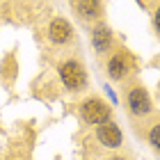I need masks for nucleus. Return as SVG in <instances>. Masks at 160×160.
<instances>
[{
  "label": "nucleus",
  "mask_w": 160,
  "mask_h": 160,
  "mask_svg": "<svg viewBox=\"0 0 160 160\" xmlns=\"http://www.w3.org/2000/svg\"><path fill=\"white\" fill-rule=\"evenodd\" d=\"M156 30H158V32H160V9H158V12H156Z\"/></svg>",
  "instance_id": "9d476101"
},
{
  "label": "nucleus",
  "mask_w": 160,
  "mask_h": 160,
  "mask_svg": "<svg viewBox=\"0 0 160 160\" xmlns=\"http://www.w3.org/2000/svg\"><path fill=\"white\" fill-rule=\"evenodd\" d=\"M96 137H98V142L101 144H105V147H112V149H117L121 140H123V135H121V130L114 126V123H101L98 130H96Z\"/></svg>",
  "instance_id": "20e7f679"
},
{
  "label": "nucleus",
  "mask_w": 160,
  "mask_h": 160,
  "mask_svg": "<svg viewBox=\"0 0 160 160\" xmlns=\"http://www.w3.org/2000/svg\"><path fill=\"white\" fill-rule=\"evenodd\" d=\"M149 140H151V144H153L156 149H160V123L151 128V133H149Z\"/></svg>",
  "instance_id": "1a4fd4ad"
},
{
  "label": "nucleus",
  "mask_w": 160,
  "mask_h": 160,
  "mask_svg": "<svg viewBox=\"0 0 160 160\" xmlns=\"http://www.w3.org/2000/svg\"><path fill=\"white\" fill-rule=\"evenodd\" d=\"M71 37V28L64 18H55L53 23H50V39L55 43H64Z\"/></svg>",
  "instance_id": "0eeeda50"
},
{
  "label": "nucleus",
  "mask_w": 160,
  "mask_h": 160,
  "mask_svg": "<svg viewBox=\"0 0 160 160\" xmlns=\"http://www.w3.org/2000/svg\"><path fill=\"white\" fill-rule=\"evenodd\" d=\"M128 69H130V62H128V57L126 55H114L110 62H108V73H110V78L114 80H121L123 76L128 73Z\"/></svg>",
  "instance_id": "39448f33"
},
{
  "label": "nucleus",
  "mask_w": 160,
  "mask_h": 160,
  "mask_svg": "<svg viewBox=\"0 0 160 160\" xmlns=\"http://www.w3.org/2000/svg\"><path fill=\"white\" fill-rule=\"evenodd\" d=\"M76 9H78L80 16L94 18V16H98V12H101V2L98 0H76Z\"/></svg>",
  "instance_id": "6e6552de"
},
{
  "label": "nucleus",
  "mask_w": 160,
  "mask_h": 160,
  "mask_svg": "<svg viewBox=\"0 0 160 160\" xmlns=\"http://www.w3.org/2000/svg\"><path fill=\"white\" fill-rule=\"evenodd\" d=\"M114 160H121V158H114Z\"/></svg>",
  "instance_id": "9b49d317"
},
{
  "label": "nucleus",
  "mask_w": 160,
  "mask_h": 160,
  "mask_svg": "<svg viewBox=\"0 0 160 160\" xmlns=\"http://www.w3.org/2000/svg\"><path fill=\"white\" fill-rule=\"evenodd\" d=\"M128 108H130L133 114H147L151 110V101H149L147 89H142V87L130 89V94H128Z\"/></svg>",
  "instance_id": "7ed1b4c3"
},
{
  "label": "nucleus",
  "mask_w": 160,
  "mask_h": 160,
  "mask_svg": "<svg viewBox=\"0 0 160 160\" xmlns=\"http://www.w3.org/2000/svg\"><path fill=\"white\" fill-rule=\"evenodd\" d=\"M60 78H62V82L67 85L69 89H80V87L85 85V80H87L82 67H80L78 62H73V60L64 62L60 67Z\"/></svg>",
  "instance_id": "f03ea898"
},
{
  "label": "nucleus",
  "mask_w": 160,
  "mask_h": 160,
  "mask_svg": "<svg viewBox=\"0 0 160 160\" xmlns=\"http://www.w3.org/2000/svg\"><path fill=\"white\" fill-rule=\"evenodd\" d=\"M92 41H94V48L96 50H108L112 46V32L108 30V28L101 23L94 28V32H92Z\"/></svg>",
  "instance_id": "423d86ee"
},
{
  "label": "nucleus",
  "mask_w": 160,
  "mask_h": 160,
  "mask_svg": "<svg viewBox=\"0 0 160 160\" xmlns=\"http://www.w3.org/2000/svg\"><path fill=\"white\" fill-rule=\"evenodd\" d=\"M80 114H82L85 123L101 126V123H105L110 119V108L105 103H101V101H96V98H92V101H87V103L80 108Z\"/></svg>",
  "instance_id": "f257e3e1"
}]
</instances>
